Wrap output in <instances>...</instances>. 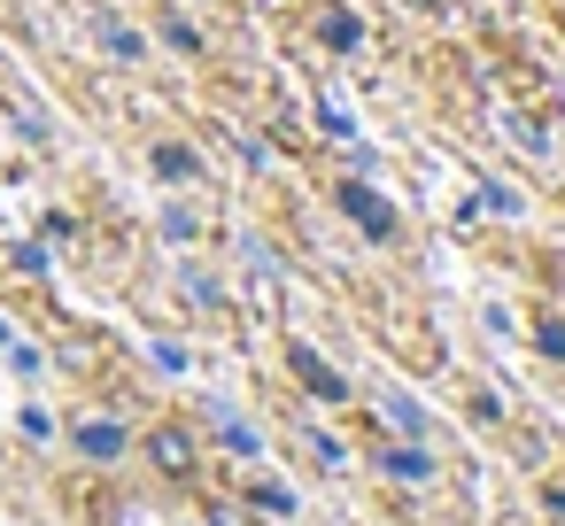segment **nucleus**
<instances>
[{
	"instance_id": "1a4fd4ad",
	"label": "nucleus",
	"mask_w": 565,
	"mask_h": 526,
	"mask_svg": "<svg viewBox=\"0 0 565 526\" xmlns=\"http://www.w3.org/2000/svg\"><path fill=\"white\" fill-rule=\"evenodd\" d=\"M326 47H356V17H349V9L326 17Z\"/></svg>"
},
{
	"instance_id": "6e6552de",
	"label": "nucleus",
	"mask_w": 565,
	"mask_h": 526,
	"mask_svg": "<svg viewBox=\"0 0 565 526\" xmlns=\"http://www.w3.org/2000/svg\"><path fill=\"white\" fill-rule=\"evenodd\" d=\"M163 40H171V47H179V55H202V32H194V24H186V17H163Z\"/></svg>"
},
{
	"instance_id": "f03ea898",
	"label": "nucleus",
	"mask_w": 565,
	"mask_h": 526,
	"mask_svg": "<svg viewBox=\"0 0 565 526\" xmlns=\"http://www.w3.org/2000/svg\"><path fill=\"white\" fill-rule=\"evenodd\" d=\"M71 441H78L94 464H117V457H125V426H117V418H78Z\"/></svg>"
},
{
	"instance_id": "f257e3e1",
	"label": "nucleus",
	"mask_w": 565,
	"mask_h": 526,
	"mask_svg": "<svg viewBox=\"0 0 565 526\" xmlns=\"http://www.w3.org/2000/svg\"><path fill=\"white\" fill-rule=\"evenodd\" d=\"M333 202H341V210H349L372 240H395V210H387L380 194H364V186H333Z\"/></svg>"
},
{
	"instance_id": "7ed1b4c3",
	"label": "nucleus",
	"mask_w": 565,
	"mask_h": 526,
	"mask_svg": "<svg viewBox=\"0 0 565 526\" xmlns=\"http://www.w3.org/2000/svg\"><path fill=\"white\" fill-rule=\"evenodd\" d=\"M295 372H302V387H310V395H333V402L349 395V379H341V372H326V356H318V348H295Z\"/></svg>"
},
{
	"instance_id": "39448f33",
	"label": "nucleus",
	"mask_w": 565,
	"mask_h": 526,
	"mask_svg": "<svg viewBox=\"0 0 565 526\" xmlns=\"http://www.w3.org/2000/svg\"><path fill=\"white\" fill-rule=\"evenodd\" d=\"M102 47H109L117 63H140V55H148V40H140L132 24H117V17H102Z\"/></svg>"
},
{
	"instance_id": "9b49d317",
	"label": "nucleus",
	"mask_w": 565,
	"mask_h": 526,
	"mask_svg": "<svg viewBox=\"0 0 565 526\" xmlns=\"http://www.w3.org/2000/svg\"><path fill=\"white\" fill-rule=\"evenodd\" d=\"M534 341H542V356H557V364H565V325H557V318H550V325H542Z\"/></svg>"
},
{
	"instance_id": "20e7f679",
	"label": "nucleus",
	"mask_w": 565,
	"mask_h": 526,
	"mask_svg": "<svg viewBox=\"0 0 565 526\" xmlns=\"http://www.w3.org/2000/svg\"><path fill=\"white\" fill-rule=\"evenodd\" d=\"M148 457H156L163 472H186V464H194V441H186L179 426H156V433H148Z\"/></svg>"
},
{
	"instance_id": "9d476101",
	"label": "nucleus",
	"mask_w": 565,
	"mask_h": 526,
	"mask_svg": "<svg viewBox=\"0 0 565 526\" xmlns=\"http://www.w3.org/2000/svg\"><path fill=\"white\" fill-rule=\"evenodd\" d=\"M256 511H271V518H287V511H295V495H287V487H256Z\"/></svg>"
},
{
	"instance_id": "f8f14e48",
	"label": "nucleus",
	"mask_w": 565,
	"mask_h": 526,
	"mask_svg": "<svg viewBox=\"0 0 565 526\" xmlns=\"http://www.w3.org/2000/svg\"><path fill=\"white\" fill-rule=\"evenodd\" d=\"M0 348H9V318H0Z\"/></svg>"
},
{
	"instance_id": "423d86ee",
	"label": "nucleus",
	"mask_w": 565,
	"mask_h": 526,
	"mask_svg": "<svg viewBox=\"0 0 565 526\" xmlns=\"http://www.w3.org/2000/svg\"><path fill=\"white\" fill-rule=\"evenodd\" d=\"M380 472L387 480H426V457L418 449H380Z\"/></svg>"
},
{
	"instance_id": "0eeeda50",
	"label": "nucleus",
	"mask_w": 565,
	"mask_h": 526,
	"mask_svg": "<svg viewBox=\"0 0 565 526\" xmlns=\"http://www.w3.org/2000/svg\"><path fill=\"white\" fill-rule=\"evenodd\" d=\"M148 163H156L163 179H194V171H202V163H194V148H156Z\"/></svg>"
}]
</instances>
